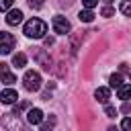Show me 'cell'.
<instances>
[{
    "label": "cell",
    "instance_id": "obj_23",
    "mask_svg": "<svg viewBox=\"0 0 131 131\" xmlns=\"http://www.w3.org/2000/svg\"><path fill=\"white\" fill-rule=\"evenodd\" d=\"M123 113H131V102L129 100H123V106H121Z\"/></svg>",
    "mask_w": 131,
    "mask_h": 131
},
{
    "label": "cell",
    "instance_id": "obj_17",
    "mask_svg": "<svg viewBox=\"0 0 131 131\" xmlns=\"http://www.w3.org/2000/svg\"><path fill=\"white\" fill-rule=\"evenodd\" d=\"M121 12H123L125 16H131V0H125V2L121 4Z\"/></svg>",
    "mask_w": 131,
    "mask_h": 131
},
{
    "label": "cell",
    "instance_id": "obj_20",
    "mask_svg": "<svg viewBox=\"0 0 131 131\" xmlns=\"http://www.w3.org/2000/svg\"><path fill=\"white\" fill-rule=\"evenodd\" d=\"M100 14H102V16H115V8H111V6H104V8L100 10Z\"/></svg>",
    "mask_w": 131,
    "mask_h": 131
},
{
    "label": "cell",
    "instance_id": "obj_15",
    "mask_svg": "<svg viewBox=\"0 0 131 131\" xmlns=\"http://www.w3.org/2000/svg\"><path fill=\"white\" fill-rule=\"evenodd\" d=\"M55 127V117H49L45 123H41V131H51Z\"/></svg>",
    "mask_w": 131,
    "mask_h": 131
},
{
    "label": "cell",
    "instance_id": "obj_12",
    "mask_svg": "<svg viewBox=\"0 0 131 131\" xmlns=\"http://www.w3.org/2000/svg\"><path fill=\"white\" fill-rule=\"evenodd\" d=\"M12 66L25 68V66H27V55H25V53H14V55H12Z\"/></svg>",
    "mask_w": 131,
    "mask_h": 131
},
{
    "label": "cell",
    "instance_id": "obj_9",
    "mask_svg": "<svg viewBox=\"0 0 131 131\" xmlns=\"http://www.w3.org/2000/svg\"><path fill=\"white\" fill-rule=\"evenodd\" d=\"M94 98H96L98 102L106 104L108 98H111V88H106V86H98V88L94 90Z\"/></svg>",
    "mask_w": 131,
    "mask_h": 131
},
{
    "label": "cell",
    "instance_id": "obj_5",
    "mask_svg": "<svg viewBox=\"0 0 131 131\" xmlns=\"http://www.w3.org/2000/svg\"><path fill=\"white\" fill-rule=\"evenodd\" d=\"M51 25H53V31L57 33V35H66V33H70V29H72V25H70V20L66 18V16H53V20H51Z\"/></svg>",
    "mask_w": 131,
    "mask_h": 131
},
{
    "label": "cell",
    "instance_id": "obj_18",
    "mask_svg": "<svg viewBox=\"0 0 131 131\" xmlns=\"http://www.w3.org/2000/svg\"><path fill=\"white\" fill-rule=\"evenodd\" d=\"M96 4H98V0H82V6H84V8H88V10H92Z\"/></svg>",
    "mask_w": 131,
    "mask_h": 131
},
{
    "label": "cell",
    "instance_id": "obj_16",
    "mask_svg": "<svg viewBox=\"0 0 131 131\" xmlns=\"http://www.w3.org/2000/svg\"><path fill=\"white\" fill-rule=\"evenodd\" d=\"M12 4H14V0H0V12H8L12 8Z\"/></svg>",
    "mask_w": 131,
    "mask_h": 131
},
{
    "label": "cell",
    "instance_id": "obj_21",
    "mask_svg": "<svg viewBox=\"0 0 131 131\" xmlns=\"http://www.w3.org/2000/svg\"><path fill=\"white\" fill-rule=\"evenodd\" d=\"M104 113H106V117H117V108H115V106H111V104H106Z\"/></svg>",
    "mask_w": 131,
    "mask_h": 131
},
{
    "label": "cell",
    "instance_id": "obj_8",
    "mask_svg": "<svg viewBox=\"0 0 131 131\" xmlns=\"http://www.w3.org/2000/svg\"><path fill=\"white\" fill-rule=\"evenodd\" d=\"M16 100H18L16 90L6 88V90H2V92H0V102H4V104H12V102H16Z\"/></svg>",
    "mask_w": 131,
    "mask_h": 131
},
{
    "label": "cell",
    "instance_id": "obj_1",
    "mask_svg": "<svg viewBox=\"0 0 131 131\" xmlns=\"http://www.w3.org/2000/svg\"><path fill=\"white\" fill-rule=\"evenodd\" d=\"M47 33V25L41 18H31L25 23V35L31 39H43Z\"/></svg>",
    "mask_w": 131,
    "mask_h": 131
},
{
    "label": "cell",
    "instance_id": "obj_25",
    "mask_svg": "<svg viewBox=\"0 0 131 131\" xmlns=\"http://www.w3.org/2000/svg\"><path fill=\"white\" fill-rule=\"evenodd\" d=\"M102 2H104V4H111V2H113V0H102Z\"/></svg>",
    "mask_w": 131,
    "mask_h": 131
},
{
    "label": "cell",
    "instance_id": "obj_22",
    "mask_svg": "<svg viewBox=\"0 0 131 131\" xmlns=\"http://www.w3.org/2000/svg\"><path fill=\"white\" fill-rule=\"evenodd\" d=\"M29 6L31 8H41L43 6V0H29Z\"/></svg>",
    "mask_w": 131,
    "mask_h": 131
},
{
    "label": "cell",
    "instance_id": "obj_19",
    "mask_svg": "<svg viewBox=\"0 0 131 131\" xmlns=\"http://www.w3.org/2000/svg\"><path fill=\"white\" fill-rule=\"evenodd\" d=\"M121 129L123 131H131V117H127V119L121 121Z\"/></svg>",
    "mask_w": 131,
    "mask_h": 131
},
{
    "label": "cell",
    "instance_id": "obj_3",
    "mask_svg": "<svg viewBox=\"0 0 131 131\" xmlns=\"http://www.w3.org/2000/svg\"><path fill=\"white\" fill-rule=\"evenodd\" d=\"M41 76H39V72H35V70H27L25 72V76H23V84H25V88L29 90V92H37L39 88H41Z\"/></svg>",
    "mask_w": 131,
    "mask_h": 131
},
{
    "label": "cell",
    "instance_id": "obj_13",
    "mask_svg": "<svg viewBox=\"0 0 131 131\" xmlns=\"http://www.w3.org/2000/svg\"><path fill=\"white\" fill-rule=\"evenodd\" d=\"M78 18H80L82 23H92V20H94V12H92V10H88V8H84V10H80Z\"/></svg>",
    "mask_w": 131,
    "mask_h": 131
},
{
    "label": "cell",
    "instance_id": "obj_2",
    "mask_svg": "<svg viewBox=\"0 0 131 131\" xmlns=\"http://www.w3.org/2000/svg\"><path fill=\"white\" fill-rule=\"evenodd\" d=\"M2 125L6 131H27V125L20 121L18 113H6L2 117Z\"/></svg>",
    "mask_w": 131,
    "mask_h": 131
},
{
    "label": "cell",
    "instance_id": "obj_11",
    "mask_svg": "<svg viewBox=\"0 0 131 131\" xmlns=\"http://www.w3.org/2000/svg\"><path fill=\"white\" fill-rule=\"evenodd\" d=\"M117 96H119L121 100H129V98H131V84L119 86V88H117Z\"/></svg>",
    "mask_w": 131,
    "mask_h": 131
},
{
    "label": "cell",
    "instance_id": "obj_6",
    "mask_svg": "<svg viewBox=\"0 0 131 131\" xmlns=\"http://www.w3.org/2000/svg\"><path fill=\"white\" fill-rule=\"evenodd\" d=\"M0 82L6 84V86H10V84L16 82V76L8 70V63H2V61H0Z\"/></svg>",
    "mask_w": 131,
    "mask_h": 131
},
{
    "label": "cell",
    "instance_id": "obj_24",
    "mask_svg": "<svg viewBox=\"0 0 131 131\" xmlns=\"http://www.w3.org/2000/svg\"><path fill=\"white\" fill-rule=\"evenodd\" d=\"M106 131H119V129H117V127H108Z\"/></svg>",
    "mask_w": 131,
    "mask_h": 131
},
{
    "label": "cell",
    "instance_id": "obj_10",
    "mask_svg": "<svg viewBox=\"0 0 131 131\" xmlns=\"http://www.w3.org/2000/svg\"><path fill=\"white\" fill-rule=\"evenodd\" d=\"M27 121H29L31 125H41V121H43V111H41V108H29Z\"/></svg>",
    "mask_w": 131,
    "mask_h": 131
},
{
    "label": "cell",
    "instance_id": "obj_7",
    "mask_svg": "<svg viewBox=\"0 0 131 131\" xmlns=\"http://www.w3.org/2000/svg\"><path fill=\"white\" fill-rule=\"evenodd\" d=\"M20 23H23V12H20L18 8H10L8 14H6V25L16 27V25H20Z\"/></svg>",
    "mask_w": 131,
    "mask_h": 131
},
{
    "label": "cell",
    "instance_id": "obj_4",
    "mask_svg": "<svg viewBox=\"0 0 131 131\" xmlns=\"http://www.w3.org/2000/svg\"><path fill=\"white\" fill-rule=\"evenodd\" d=\"M14 45H16L14 37L10 33H6V31H0V53L2 55H8L14 49Z\"/></svg>",
    "mask_w": 131,
    "mask_h": 131
},
{
    "label": "cell",
    "instance_id": "obj_14",
    "mask_svg": "<svg viewBox=\"0 0 131 131\" xmlns=\"http://www.w3.org/2000/svg\"><path fill=\"white\" fill-rule=\"evenodd\" d=\"M108 84H111V88H119V86H123V76H121V74H113V76L108 78Z\"/></svg>",
    "mask_w": 131,
    "mask_h": 131
}]
</instances>
